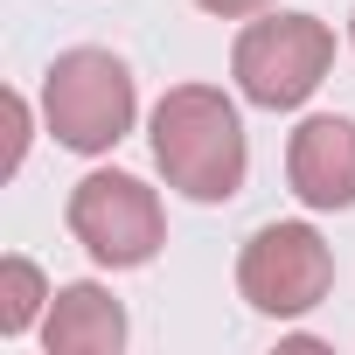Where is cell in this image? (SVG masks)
I'll return each instance as SVG.
<instances>
[{"label": "cell", "instance_id": "obj_1", "mask_svg": "<svg viewBox=\"0 0 355 355\" xmlns=\"http://www.w3.org/2000/svg\"><path fill=\"white\" fill-rule=\"evenodd\" d=\"M153 160L167 189H182L189 202H230L251 167L237 105L216 84H174L153 105Z\"/></svg>", "mask_w": 355, "mask_h": 355}, {"label": "cell", "instance_id": "obj_2", "mask_svg": "<svg viewBox=\"0 0 355 355\" xmlns=\"http://www.w3.org/2000/svg\"><path fill=\"white\" fill-rule=\"evenodd\" d=\"M132 112H139V91L112 49H63L42 77V119L70 153H112L132 132Z\"/></svg>", "mask_w": 355, "mask_h": 355}, {"label": "cell", "instance_id": "obj_3", "mask_svg": "<svg viewBox=\"0 0 355 355\" xmlns=\"http://www.w3.org/2000/svg\"><path fill=\"white\" fill-rule=\"evenodd\" d=\"M334 70V28L320 15H265L237 35L230 49V77L258 112H293L320 91V77Z\"/></svg>", "mask_w": 355, "mask_h": 355}, {"label": "cell", "instance_id": "obj_4", "mask_svg": "<svg viewBox=\"0 0 355 355\" xmlns=\"http://www.w3.org/2000/svg\"><path fill=\"white\" fill-rule=\"evenodd\" d=\"M70 237L112 265V272H132L146 265L160 244H167V216H160V196L139 182V174H119V167H98L70 189Z\"/></svg>", "mask_w": 355, "mask_h": 355}, {"label": "cell", "instance_id": "obj_5", "mask_svg": "<svg viewBox=\"0 0 355 355\" xmlns=\"http://www.w3.org/2000/svg\"><path fill=\"white\" fill-rule=\"evenodd\" d=\"M327 286H334V251L313 223H265L237 251V293L272 320L313 313L327 300Z\"/></svg>", "mask_w": 355, "mask_h": 355}, {"label": "cell", "instance_id": "obj_6", "mask_svg": "<svg viewBox=\"0 0 355 355\" xmlns=\"http://www.w3.org/2000/svg\"><path fill=\"white\" fill-rule=\"evenodd\" d=\"M286 182L306 209H355V119H300L286 139Z\"/></svg>", "mask_w": 355, "mask_h": 355}, {"label": "cell", "instance_id": "obj_7", "mask_svg": "<svg viewBox=\"0 0 355 355\" xmlns=\"http://www.w3.org/2000/svg\"><path fill=\"white\" fill-rule=\"evenodd\" d=\"M42 348H49V355H119V348H125V306H119L105 286L77 279V286L49 293Z\"/></svg>", "mask_w": 355, "mask_h": 355}, {"label": "cell", "instance_id": "obj_8", "mask_svg": "<svg viewBox=\"0 0 355 355\" xmlns=\"http://www.w3.org/2000/svg\"><path fill=\"white\" fill-rule=\"evenodd\" d=\"M42 300H49V286L28 258H0V334H28Z\"/></svg>", "mask_w": 355, "mask_h": 355}, {"label": "cell", "instance_id": "obj_9", "mask_svg": "<svg viewBox=\"0 0 355 355\" xmlns=\"http://www.w3.org/2000/svg\"><path fill=\"white\" fill-rule=\"evenodd\" d=\"M21 146H28V98L8 91V174L21 167Z\"/></svg>", "mask_w": 355, "mask_h": 355}, {"label": "cell", "instance_id": "obj_10", "mask_svg": "<svg viewBox=\"0 0 355 355\" xmlns=\"http://www.w3.org/2000/svg\"><path fill=\"white\" fill-rule=\"evenodd\" d=\"M202 15H223V21H244V15H265L272 0H196Z\"/></svg>", "mask_w": 355, "mask_h": 355}, {"label": "cell", "instance_id": "obj_11", "mask_svg": "<svg viewBox=\"0 0 355 355\" xmlns=\"http://www.w3.org/2000/svg\"><path fill=\"white\" fill-rule=\"evenodd\" d=\"M348 35H355V15H348Z\"/></svg>", "mask_w": 355, "mask_h": 355}]
</instances>
